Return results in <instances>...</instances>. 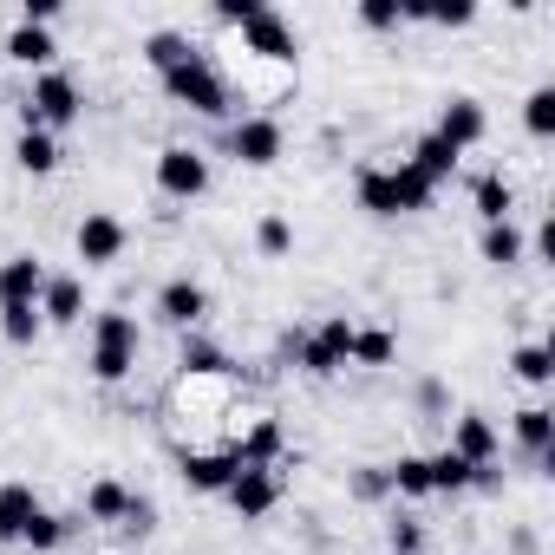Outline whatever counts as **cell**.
Returning a JSON list of instances; mask_svg holds the SVG:
<instances>
[{
	"instance_id": "cell-1",
	"label": "cell",
	"mask_w": 555,
	"mask_h": 555,
	"mask_svg": "<svg viewBox=\"0 0 555 555\" xmlns=\"http://www.w3.org/2000/svg\"><path fill=\"white\" fill-rule=\"evenodd\" d=\"M353 196H360V209H373V216H418V209H431V183L418 177V170H405V164H366L360 177H353Z\"/></svg>"
},
{
	"instance_id": "cell-2",
	"label": "cell",
	"mask_w": 555,
	"mask_h": 555,
	"mask_svg": "<svg viewBox=\"0 0 555 555\" xmlns=\"http://www.w3.org/2000/svg\"><path fill=\"white\" fill-rule=\"evenodd\" d=\"M86 118V92H79V79L73 73H40L34 79V92L21 99V131H66V125H79Z\"/></svg>"
},
{
	"instance_id": "cell-3",
	"label": "cell",
	"mask_w": 555,
	"mask_h": 555,
	"mask_svg": "<svg viewBox=\"0 0 555 555\" xmlns=\"http://www.w3.org/2000/svg\"><path fill=\"white\" fill-rule=\"evenodd\" d=\"M164 92H170L183 112H196V118H229V86H222V73L209 66V53H190L183 66H170V73H164Z\"/></svg>"
},
{
	"instance_id": "cell-4",
	"label": "cell",
	"mask_w": 555,
	"mask_h": 555,
	"mask_svg": "<svg viewBox=\"0 0 555 555\" xmlns=\"http://www.w3.org/2000/svg\"><path fill=\"white\" fill-rule=\"evenodd\" d=\"M92 379L99 386H118V379H131V366H138V321L131 314H99L92 321Z\"/></svg>"
},
{
	"instance_id": "cell-5",
	"label": "cell",
	"mask_w": 555,
	"mask_h": 555,
	"mask_svg": "<svg viewBox=\"0 0 555 555\" xmlns=\"http://www.w3.org/2000/svg\"><path fill=\"white\" fill-rule=\"evenodd\" d=\"M288 347H295V360H301V373H308V379H334V373L347 366V353H353V321H347V314H327L308 340L295 334Z\"/></svg>"
},
{
	"instance_id": "cell-6",
	"label": "cell",
	"mask_w": 555,
	"mask_h": 555,
	"mask_svg": "<svg viewBox=\"0 0 555 555\" xmlns=\"http://www.w3.org/2000/svg\"><path fill=\"white\" fill-rule=\"evenodd\" d=\"M282 144H288V131H282V118H268V112L229 125V157L248 164V170H268L274 157H282Z\"/></svg>"
},
{
	"instance_id": "cell-7",
	"label": "cell",
	"mask_w": 555,
	"mask_h": 555,
	"mask_svg": "<svg viewBox=\"0 0 555 555\" xmlns=\"http://www.w3.org/2000/svg\"><path fill=\"white\" fill-rule=\"evenodd\" d=\"M157 190L177 196V203H196L209 190V157L196 144H164L157 151Z\"/></svg>"
},
{
	"instance_id": "cell-8",
	"label": "cell",
	"mask_w": 555,
	"mask_h": 555,
	"mask_svg": "<svg viewBox=\"0 0 555 555\" xmlns=\"http://www.w3.org/2000/svg\"><path fill=\"white\" fill-rule=\"evenodd\" d=\"M73 248H79V261L86 268H112L125 248H131V229L112 216V209H92L86 222H79V235H73Z\"/></svg>"
},
{
	"instance_id": "cell-9",
	"label": "cell",
	"mask_w": 555,
	"mask_h": 555,
	"mask_svg": "<svg viewBox=\"0 0 555 555\" xmlns=\"http://www.w3.org/2000/svg\"><path fill=\"white\" fill-rule=\"evenodd\" d=\"M242 53H255V60H268V66H295L301 60V40H295V27L282 21V14H255L248 27H242Z\"/></svg>"
},
{
	"instance_id": "cell-10",
	"label": "cell",
	"mask_w": 555,
	"mask_h": 555,
	"mask_svg": "<svg viewBox=\"0 0 555 555\" xmlns=\"http://www.w3.org/2000/svg\"><path fill=\"white\" fill-rule=\"evenodd\" d=\"M222 496H229V509H235L242 522H261L274 503H282V477H274V470H235Z\"/></svg>"
},
{
	"instance_id": "cell-11",
	"label": "cell",
	"mask_w": 555,
	"mask_h": 555,
	"mask_svg": "<svg viewBox=\"0 0 555 555\" xmlns=\"http://www.w3.org/2000/svg\"><path fill=\"white\" fill-rule=\"evenodd\" d=\"M483 131H490V118H483V105L470 99V92H457V99H444V112H438V131L431 138H444L457 157L470 151V144H483Z\"/></svg>"
},
{
	"instance_id": "cell-12",
	"label": "cell",
	"mask_w": 555,
	"mask_h": 555,
	"mask_svg": "<svg viewBox=\"0 0 555 555\" xmlns=\"http://www.w3.org/2000/svg\"><path fill=\"white\" fill-rule=\"evenodd\" d=\"M203 314H209V288L190 282V274H177V282L157 288V321H164V327H183V334H190Z\"/></svg>"
},
{
	"instance_id": "cell-13",
	"label": "cell",
	"mask_w": 555,
	"mask_h": 555,
	"mask_svg": "<svg viewBox=\"0 0 555 555\" xmlns=\"http://www.w3.org/2000/svg\"><path fill=\"white\" fill-rule=\"evenodd\" d=\"M40 288H47L40 255H8L0 261V308H40Z\"/></svg>"
},
{
	"instance_id": "cell-14",
	"label": "cell",
	"mask_w": 555,
	"mask_h": 555,
	"mask_svg": "<svg viewBox=\"0 0 555 555\" xmlns=\"http://www.w3.org/2000/svg\"><path fill=\"white\" fill-rule=\"evenodd\" d=\"M40 321H47V327H79V321H86V282H79V274H47V288H40Z\"/></svg>"
},
{
	"instance_id": "cell-15",
	"label": "cell",
	"mask_w": 555,
	"mask_h": 555,
	"mask_svg": "<svg viewBox=\"0 0 555 555\" xmlns=\"http://www.w3.org/2000/svg\"><path fill=\"white\" fill-rule=\"evenodd\" d=\"M235 470H242L235 451H183V457H177V477H183L190 490H209V496H222Z\"/></svg>"
},
{
	"instance_id": "cell-16",
	"label": "cell",
	"mask_w": 555,
	"mask_h": 555,
	"mask_svg": "<svg viewBox=\"0 0 555 555\" xmlns=\"http://www.w3.org/2000/svg\"><path fill=\"white\" fill-rule=\"evenodd\" d=\"M451 451H457L464 464H496L503 438H496V425H490L483 412H464V418L451 425Z\"/></svg>"
},
{
	"instance_id": "cell-17",
	"label": "cell",
	"mask_w": 555,
	"mask_h": 555,
	"mask_svg": "<svg viewBox=\"0 0 555 555\" xmlns=\"http://www.w3.org/2000/svg\"><path fill=\"white\" fill-rule=\"evenodd\" d=\"M8 60L14 66H40V73H53V60H60V47H53V27H14L8 34Z\"/></svg>"
},
{
	"instance_id": "cell-18",
	"label": "cell",
	"mask_w": 555,
	"mask_h": 555,
	"mask_svg": "<svg viewBox=\"0 0 555 555\" xmlns=\"http://www.w3.org/2000/svg\"><path fill=\"white\" fill-rule=\"evenodd\" d=\"M399 164H405V170H418V177L438 190V183H451V170H457V151H451L444 138H431V131H425V138L412 144V157H399Z\"/></svg>"
},
{
	"instance_id": "cell-19",
	"label": "cell",
	"mask_w": 555,
	"mask_h": 555,
	"mask_svg": "<svg viewBox=\"0 0 555 555\" xmlns=\"http://www.w3.org/2000/svg\"><path fill=\"white\" fill-rule=\"evenodd\" d=\"M470 203H477L483 222H509V209H516V183H509L503 170H483V177L470 183Z\"/></svg>"
},
{
	"instance_id": "cell-20",
	"label": "cell",
	"mask_w": 555,
	"mask_h": 555,
	"mask_svg": "<svg viewBox=\"0 0 555 555\" xmlns=\"http://www.w3.org/2000/svg\"><path fill=\"white\" fill-rule=\"evenodd\" d=\"M509 431H516V444L542 464V457H548V444H555V412H548V405H522V412L509 418Z\"/></svg>"
},
{
	"instance_id": "cell-21",
	"label": "cell",
	"mask_w": 555,
	"mask_h": 555,
	"mask_svg": "<svg viewBox=\"0 0 555 555\" xmlns=\"http://www.w3.org/2000/svg\"><path fill=\"white\" fill-rule=\"evenodd\" d=\"M34 509H40L34 483H0V542H21V529L34 522Z\"/></svg>"
},
{
	"instance_id": "cell-22",
	"label": "cell",
	"mask_w": 555,
	"mask_h": 555,
	"mask_svg": "<svg viewBox=\"0 0 555 555\" xmlns=\"http://www.w3.org/2000/svg\"><path fill=\"white\" fill-rule=\"evenodd\" d=\"M14 164H21L27 177H53V170H60V138H53V131H21V138H14Z\"/></svg>"
},
{
	"instance_id": "cell-23",
	"label": "cell",
	"mask_w": 555,
	"mask_h": 555,
	"mask_svg": "<svg viewBox=\"0 0 555 555\" xmlns=\"http://www.w3.org/2000/svg\"><path fill=\"white\" fill-rule=\"evenodd\" d=\"M522 248H529V242H522V229H516V222H483L477 255H483L490 268H516V261H522Z\"/></svg>"
},
{
	"instance_id": "cell-24",
	"label": "cell",
	"mask_w": 555,
	"mask_h": 555,
	"mask_svg": "<svg viewBox=\"0 0 555 555\" xmlns=\"http://www.w3.org/2000/svg\"><path fill=\"white\" fill-rule=\"evenodd\" d=\"M125 509H131V490L118 477H92L86 483V516L92 522H125Z\"/></svg>"
},
{
	"instance_id": "cell-25",
	"label": "cell",
	"mask_w": 555,
	"mask_h": 555,
	"mask_svg": "<svg viewBox=\"0 0 555 555\" xmlns=\"http://www.w3.org/2000/svg\"><path fill=\"white\" fill-rule=\"evenodd\" d=\"M274 457H282V425H274V418H261V425H255V431L235 444V464H242V470H268Z\"/></svg>"
},
{
	"instance_id": "cell-26",
	"label": "cell",
	"mask_w": 555,
	"mask_h": 555,
	"mask_svg": "<svg viewBox=\"0 0 555 555\" xmlns=\"http://www.w3.org/2000/svg\"><path fill=\"white\" fill-rule=\"evenodd\" d=\"M386 490H399V496H431V464H425L418 451H399V457L386 464Z\"/></svg>"
},
{
	"instance_id": "cell-27",
	"label": "cell",
	"mask_w": 555,
	"mask_h": 555,
	"mask_svg": "<svg viewBox=\"0 0 555 555\" xmlns=\"http://www.w3.org/2000/svg\"><path fill=\"white\" fill-rule=\"evenodd\" d=\"M392 353H399V340H392L386 327H353V353H347V366H392Z\"/></svg>"
},
{
	"instance_id": "cell-28",
	"label": "cell",
	"mask_w": 555,
	"mask_h": 555,
	"mask_svg": "<svg viewBox=\"0 0 555 555\" xmlns=\"http://www.w3.org/2000/svg\"><path fill=\"white\" fill-rule=\"evenodd\" d=\"M190 379H222L229 373V353L222 347H209V340H196V334H183V360H177Z\"/></svg>"
},
{
	"instance_id": "cell-29",
	"label": "cell",
	"mask_w": 555,
	"mask_h": 555,
	"mask_svg": "<svg viewBox=\"0 0 555 555\" xmlns=\"http://www.w3.org/2000/svg\"><path fill=\"white\" fill-rule=\"evenodd\" d=\"M425 464H431V496H438V490H444V496H457V490H470V477H477V464H464L451 444H444L438 457H425Z\"/></svg>"
},
{
	"instance_id": "cell-30",
	"label": "cell",
	"mask_w": 555,
	"mask_h": 555,
	"mask_svg": "<svg viewBox=\"0 0 555 555\" xmlns=\"http://www.w3.org/2000/svg\"><path fill=\"white\" fill-rule=\"evenodd\" d=\"M190 53H196V47H190V40H183V34H170V27H164V34H151V40H144V66H151V73H157V79H164V73H170V66H183V60H190Z\"/></svg>"
},
{
	"instance_id": "cell-31",
	"label": "cell",
	"mask_w": 555,
	"mask_h": 555,
	"mask_svg": "<svg viewBox=\"0 0 555 555\" xmlns=\"http://www.w3.org/2000/svg\"><path fill=\"white\" fill-rule=\"evenodd\" d=\"M509 373H516L522 386H548V379H555V366H548V347H542V340H522V347L509 353Z\"/></svg>"
},
{
	"instance_id": "cell-32",
	"label": "cell",
	"mask_w": 555,
	"mask_h": 555,
	"mask_svg": "<svg viewBox=\"0 0 555 555\" xmlns=\"http://www.w3.org/2000/svg\"><path fill=\"white\" fill-rule=\"evenodd\" d=\"M66 535H73V516H53V509H34V522L21 529V542H27V548H40V555H47V548H60Z\"/></svg>"
},
{
	"instance_id": "cell-33",
	"label": "cell",
	"mask_w": 555,
	"mask_h": 555,
	"mask_svg": "<svg viewBox=\"0 0 555 555\" xmlns=\"http://www.w3.org/2000/svg\"><path fill=\"white\" fill-rule=\"evenodd\" d=\"M0 334H8V347H34L47 334L40 308H0Z\"/></svg>"
},
{
	"instance_id": "cell-34",
	"label": "cell",
	"mask_w": 555,
	"mask_h": 555,
	"mask_svg": "<svg viewBox=\"0 0 555 555\" xmlns=\"http://www.w3.org/2000/svg\"><path fill=\"white\" fill-rule=\"evenodd\" d=\"M255 248H261L268 261H282V255L295 248V222H288V216H261V222H255Z\"/></svg>"
},
{
	"instance_id": "cell-35",
	"label": "cell",
	"mask_w": 555,
	"mask_h": 555,
	"mask_svg": "<svg viewBox=\"0 0 555 555\" xmlns=\"http://www.w3.org/2000/svg\"><path fill=\"white\" fill-rule=\"evenodd\" d=\"M522 125H529V138H555V86H535L522 99Z\"/></svg>"
},
{
	"instance_id": "cell-36",
	"label": "cell",
	"mask_w": 555,
	"mask_h": 555,
	"mask_svg": "<svg viewBox=\"0 0 555 555\" xmlns=\"http://www.w3.org/2000/svg\"><path fill=\"white\" fill-rule=\"evenodd\" d=\"M418 21H431V27H470L477 8H470V0H438V8L425 0V14H418Z\"/></svg>"
},
{
	"instance_id": "cell-37",
	"label": "cell",
	"mask_w": 555,
	"mask_h": 555,
	"mask_svg": "<svg viewBox=\"0 0 555 555\" xmlns=\"http://www.w3.org/2000/svg\"><path fill=\"white\" fill-rule=\"evenodd\" d=\"M360 27L392 34V27H399V0H360Z\"/></svg>"
},
{
	"instance_id": "cell-38",
	"label": "cell",
	"mask_w": 555,
	"mask_h": 555,
	"mask_svg": "<svg viewBox=\"0 0 555 555\" xmlns=\"http://www.w3.org/2000/svg\"><path fill=\"white\" fill-rule=\"evenodd\" d=\"M118 529H131V535H138V542H144V535H151V529H157V503H151V496H138V490H131V509H125V522H118Z\"/></svg>"
},
{
	"instance_id": "cell-39",
	"label": "cell",
	"mask_w": 555,
	"mask_h": 555,
	"mask_svg": "<svg viewBox=\"0 0 555 555\" xmlns=\"http://www.w3.org/2000/svg\"><path fill=\"white\" fill-rule=\"evenodd\" d=\"M255 14H268V0H216V21L222 27H248Z\"/></svg>"
},
{
	"instance_id": "cell-40",
	"label": "cell",
	"mask_w": 555,
	"mask_h": 555,
	"mask_svg": "<svg viewBox=\"0 0 555 555\" xmlns=\"http://www.w3.org/2000/svg\"><path fill=\"white\" fill-rule=\"evenodd\" d=\"M418 548H425V529H418L412 516H399V522H392V555H418Z\"/></svg>"
},
{
	"instance_id": "cell-41",
	"label": "cell",
	"mask_w": 555,
	"mask_h": 555,
	"mask_svg": "<svg viewBox=\"0 0 555 555\" xmlns=\"http://www.w3.org/2000/svg\"><path fill=\"white\" fill-rule=\"evenodd\" d=\"M21 21H27V27H53V21H60V0H27Z\"/></svg>"
},
{
	"instance_id": "cell-42",
	"label": "cell",
	"mask_w": 555,
	"mask_h": 555,
	"mask_svg": "<svg viewBox=\"0 0 555 555\" xmlns=\"http://www.w3.org/2000/svg\"><path fill=\"white\" fill-rule=\"evenodd\" d=\"M353 490H360V496H386V470H360Z\"/></svg>"
}]
</instances>
